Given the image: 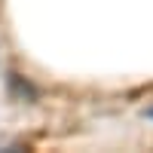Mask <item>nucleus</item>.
I'll use <instances>...</instances> for the list:
<instances>
[{"label":"nucleus","instance_id":"nucleus-1","mask_svg":"<svg viewBox=\"0 0 153 153\" xmlns=\"http://www.w3.org/2000/svg\"><path fill=\"white\" fill-rule=\"evenodd\" d=\"M150 117H153V110H150Z\"/></svg>","mask_w":153,"mask_h":153}]
</instances>
